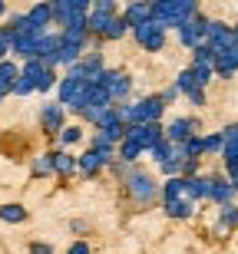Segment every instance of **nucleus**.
I'll list each match as a JSON object with an SVG mask.
<instances>
[{"mask_svg":"<svg viewBox=\"0 0 238 254\" xmlns=\"http://www.w3.org/2000/svg\"><path fill=\"white\" fill-rule=\"evenodd\" d=\"M126 191L139 201V205H146V201H153L156 195H159V189H156V182L146 175V172H136V169H129L126 172Z\"/></svg>","mask_w":238,"mask_h":254,"instance_id":"obj_1","label":"nucleus"},{"mask_svg":"<svg viewBox=\"0 0 238 254\" xmlns=\"http://www.w3.org/2000/svg\"><path fill=\"white\" fill-rule=\"evenodd\" d=\"M136 43L143 50H149V53H156V50L165 47V27H159L156 20H149V23H143V27H136Z\"/></svg>","mask_w":238,"mask_h":254,"instance_id":"obj_2","label":"nucleus"},{"mask_svg":"<svg viewBox=\"0 0 238 254\" xmlns=\"http://www.w3.org/2000/svg\"><path fill=\"white\" fill-rule=\"evenodd\" d=\"M123 20L129 23V27H143V23H149L153 20V3L149 0H133L129 7H126V13H123Z\"/></svg>","mask_w":238,"mask_h":254,"instance_id":"obj_3","label":"nucleus"},{"mask_svg":"<svg viewBox=\"0 0 238 254\" xmlns=\"http://www.w3.org/2000/svg\"><path fill=\"white\" fill-rule=\"evenodd\" d=\"M40 126L53 135V132L63 129V103H47L40 109Z\"/></svg>","mask_w":238,"mask_h":254,"instance_id":"obj_4","label":"nucleus"},{"mask_svg":"<svg viewBox=\"0 0 238 254\" xmlns=\"http://www.w3.org/2000/svg\"><path fill=\"white\" fill-rule=\"evenodd\" d=\"M106 162H109V152L89 149L86 155H79V159H77V165H79V172H83V175H96V172L103 169Z\"/></svg>","mask_w":238,"mask_h":254,"instance_id":"obj_5","label":"nucleus"},{"mask_svg":"<svg viewBox=\"0 0 238 254\" xmlns=\"http://www.w3.org/2000/svg\"><path fill=\"white\" fill-rule=\"evenodd\" d=\"M53 20V7H50V0H40V3H33L27 13V23L33 30H47V23Z\"/></svg>","mask_w":238,"mask_h":254,"instance_id":"obj_6","label":"nucleus"},{"mask_svg":"<svg viewBox=\"0 0 238 254\" xmlns=\"http://www.w3.org/2000/svg\"><path fill=\"white\" fill-rule=\"evenodd\" d=\"M195 129H199V123H195V119H175V123L169 126V132H165V139L169 142H185L189 139V135H195Z\"/></svg>","mask_w":238,"mask_h":254,"instance_id":"obj_7","label":"nucleus"},{"mask_svg":"<svg viewBox=\"0 0 238 254\" xmlns=\"http://www.w3.org/2000/svg\"><path fill=\"white\" fill-rule=\"evenodd\" d=\"M20 79V66L17 63H10V60H0V93L7 96L13 93V83Z\"/></svg>","mask_w":238,"mask_h":254,"instance_id":"obj_8","label":"nucleus"},{"mask_svg":"<svg viewBox=\"0 0 238 254\" xmlns=\"http://www.w3.org/2000/svg\"><path fill=\"white\" fill-rule=\"evenodd\" d=\"M79 165L73 155H67V152H53V172H60V175H73Z\"/></svg>","mask_w":238,"mask_h":254,"instance_id":"obj_9","label":"nucleus"},{"mask_svg":"<svg viewBox=\"0 0 238 254\" xmlns=\"http://www.w3.org/2000/svg\"><path fill=\"white\" fill-rule=\"evenodd\" d=\"M126 30H129V23H126L123 17H113V20H109V27L103 30V40H123Z\"/></svg>","mask_w":238,"mask_h":254,"instance_id":"obj_10","label":"nucleus"},{"mask_svg":"<svg viewBox=\"0 0 238 254\" xmlns=\"http://www.w3.org/2000/svg\"><path fill=\"white\" fill-rule=\"evenodd\" d=\"M27 218V208L23 205H0V221H10V225H17Z\"/></svg>","mask_w":238,"mask_h":254,"instance_id":"obj_11","label":"nucleus"},{"mask_svg":"<svg viewBox=\"0 0 238 254\" xmlns=\"http://www.w3.org/2000/svg\"><path fill=\"white\" fill-rule=\"evenodd\" d=\"M33 175H37V179L53 175V152H47V155H37V159H33Z\"/></svg>","mask_w":238,"mask_h":254,"instance_id":"obj_12","label":"nucleus"},{"mask_svg":"<svg viewBox=\"0 0 238 254\" xmlns=\"http://www.w3.org/2000/svg\"><path fill=\"white\" fill-rule=\"evenodd\" d=\"M79 139H83V129H79V126H63V129H60V142H63V145H77Z\"/></svg>","mask_w":238,"mask_h":254,"instance_id":"obj_13","label":"nucleus"},{"mask_svg":"<svg viewBox=\"0 0 238 254\" xmlns=\"http://www.w3.org/2000/svg\"><path fill=\"white\" fill-rule=\"evenodd\" d=\"M225 149V135H209L205 139V152H222Z\"/></svg>","mask_w":238,"mask_h":254,"instance_id":"obj_14","label":"nucleus"},{"mask_svg":"<svg viewBox=\"0 0 238 254\" xmlns=\"http://www.w3.org/2000/svg\"><path fill=\"white\" fill-rule=\"evenodd\" d=\"M89 10H103V13H113L116 17V0H93V7Z\"/></svg>","mask_w":238,"mask_h":254,"instance_id":"obj_15","label":"nucleus"},{"mask_svg":"<svg viewBox=\"0 0 238 254\" xmlns=\"http://www.w3.org/2000/svg\"><path fill=\"white\" fill-rule=\"evenodd\" d=\"M30 254H53V248H50V245H40V241H37V245H30Z\"/></svg>","mask_w":238,"mask_h":254,"instance_id":"obj_16","label":"nucleus"},{"mask_svg":"<svg viewBox=\"0 0 238 254\" xmlns=\"http://www.w3.org/2000/svg\"><path fill=\"white\" fill-rule=\"evenodd\" d=\"M7 53H10V40L0 37V60H7Z\"/></svg>","mask_w":238,"mask_h":254,"instance_id":"obj_17","label":"nucleus"},{"mask_svg":"<svg viewBox=\"0 0 238 254\" xmlns=\"http://www.w3.org/2000/svg\"><path fill=\"white\" fill-rule=\"evenodd\" d=\"M67 254H89V248H86V245H83V241H77V245L70 248V251H67Z\"/></svg>","mask_w":238,"mask_h":254,"instance_id":"obj_18","label":"nucleus"},{"mask_svg":"<svg viewBox=\"0 0 238 254\" xmlns=\"http://www.w3.org/2000/svg\"><path fill=\"white\" fill-rule=\"evenodd\" d=\"M232 33H235V40H238V27H235V30H232Z\"/></svg>","mask_w":238,"mask_h":254,"instance_id":"obj_19","label":"nucleus"},{"mask_svg":"<svg viewBox=\"0 0 238 254\" xmlns=\"http://www.w3.org/2000/svg\"><path fill=\"white\" fill-rule=\"evenodd\" d=\"M0 99H3V93H0Z\"/></svg>","mask_w":238,"mask_h":254,"instance_id":"obj_20","label":"nucleus"}]
</instances>
